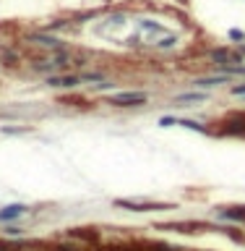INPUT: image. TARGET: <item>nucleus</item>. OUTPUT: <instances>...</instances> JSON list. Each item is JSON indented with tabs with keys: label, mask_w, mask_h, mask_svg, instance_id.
Returning a JSON list of instances; mask_svg holds the SVG:
<instances>
[{
	"label": "nucleus",
	"mask_w": 245,
	"mask_h": 251,
	"mask_svg": "<svg viewBox=\"0 0 245 251\" xmlns=\"http://www.w3.org/2000/svg\"><path fill=\"white\" fill-rule=\"evenodd\" d=\"M227 3H232V5H240V8H245V0H227Z\"/></svg>",
	"instance_id": "nucleus-1"
}]
</instances>
